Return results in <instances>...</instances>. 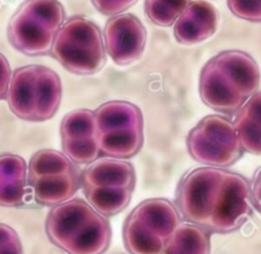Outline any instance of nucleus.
Returning <instances> with one entry per match:
<instances>
[{
    "instance_id": "1",
    "label": "nucleus",
    "mask_w": 261,
    "mask_h": 254,
    "mask_svg": "<svg viewBox=\"0 0 261 254\" xmlns=\"http://www.w3.org/2000/svg\"><path fill=\"white\" fill-rule=\"evenodd\" d=\"M256 62L241 51H225L205 65L200 77V94L206 106L224 113L242 108L258 89Z\"/></svg>"
},
{
    "instance_id": "2",
    "label": "nucleus",
    "mask_w": 261,
    "mask_h": 254,
    "mask_svg": "<svg viewBox=\"0 0 261 254\" xmlns=\"http://www.w3.org/2000/svg\"><path fill=\"white\" fill-rule=\"evenodd\" d=\"M45 230L50 240L68 254L105 253L112 240L109 220L80 199L54 207Z\"/></svg>"
},
{
    "instance_id": "3",
    "label": "nucleus",
    "mask_w": 261,
    "mask_h": 254,
    "mask_svg": "<svg viewBox=\"0 0 261 254\" xmlns=\"http://www.w3.org/2000/svg\"><path fill=\"white\" fill-rule=\"evenodd\" d=\"M6 97L11 111L19 118L46 121L56 114L60 107L61 80L44 66L23 67L13 73Z\"/></svg>"
},
{
    "instance_id": "4",
    "label": "nucleus",
    "mask_w": 261,
    "mask_h": 254,
    "mask_svg": "<svg viewBox=\"0 0 261 254\" xmlns=\"http://www.w3.org/2000/svg\"><path fill=\"white\" fill-rule=\"evenodd\" d=\"M135 181L133 166L115 158L95 160L82 174L87 200L105 217L114 216L128 206Z\"/></svg>"
},
{
    "instance_id": "5",
    "label": "nucleus",
    "mask_w": 261,
    "mask_h": 254,
    "mask_svg": "<svg viewBox=\"0 0 261 254\" xmlns=\"http://www.w3.org/2000/svg\"><path fill=\"white\" fill-rule=\"evenodd\" d=\"M96 140L100 154L125 159L136 155L143 145V116L135 105L113 100L94 111Z\"/></svg>"
},
{
    "instance_id": "6",
    "label": "nucleus",
    "mask_w": 261,
    "mask_h": 254,
    "mask_svg": "<svg viewBox=\"0 0 261 254\" xmlns=\"http://www.w3.org/2000/svg\"><path fill=\"white\" fill-rule=\"evenodd\" d=\"M64 19L65 11L58 0H27L9 22L8 39L24 54H46Z\"/></svg>"
},
{
    "instance_id": "7",
    "label": "nucleus",
    "mask_w": 261,
    "mask_h": 254,
    "mask_svg": "<svg viewBox=\"0 0 261 254\" xmlns=\"http://www.w3.org/2000/svg\"><path fill=\"white\" fill-rule=\"evenodd\" d=\"M181 224L174 205L151 199L138 205L123 227V240L131 254H161L166 241Z\"/></svg>"
},
{
    "instance_id": "8",
    "label": "nucleus",
    "mask_w": 261,
    "mask_h": 254,
    "mask_svg": "<svg viewBox=\"0 0 261 254\" xmlns=\"http://www.w3.org/2000/svg\"><path fill=\"white\" fill-rule=\"evenodd\" d=\"M52 54L70 72L90 74L106 63V52L98 27L83 18L70 19L57 33Z\"/></svg>"
},
{
    "instance_id": "9",
    "label": "nucleus",
    "mask_w": 261,
    "mask_h": 254,
    "mask_svg": "<svg viewBox=\"0 0 261 254\" xmlns=\"http://www.w3.org/2000/svg\"><path fill=\"white\" fill-rule=\"evenodd\" d=\"M187 143L194 159L211 166H230L243 154V147L233 123L220 115L203 118L191 130Z\"/></svg>"
},
{
    "instance_id": "10",
    "label": "nucleus",
    "mask_w": 261,
    "mask_h": 254,
    "mask_svg": "<svg viewBox=\"0 0 261 254\" xmlns=\"http://www.w3.org/2000/svg\"><path fill=\"white\" fill-rule=\"evenodd\" d=\"M224 173L199 168L185 176L177 191V206L188 221L207 228Z\"/></svg>"
},
{
    "instance_id": "11",
    "label": "nucleus",
    "mask_w": 261,
    "mask_h": 254,
    "mask_svg": "<svg viewBox=\"0 0 261 254\" xmlns=\"http://www.w3.org/2000/svg\"><path fill=\"white\" fill-rule=\"evenodd\" d=\"M251 206L248 182L239 174L225 171L207 228L218 234L238 230L249 217Z\"/></svg>"
},
{
    "instance_id": "12",
    "label": "nucleus",
    "mask_w": 261,
    "mask_h": 254,
    "mask_svg": "<svg viewBox=\"0 0 261 254\" xmlns=\"http://www.w3.org/2000/svg\"><path fill=\"white\" fill-rule=\"evenodd\" d=\"M61 138L64 153L75 163L90 164L100 155L96 140L94 112L77 109L62 120Z\"/></svg>"
},
{
    "instance_id": "13",
    "label": "nucleus",
    "mask_w": 261,
    "mask_h": 254,
    "mask_svg": "<svg viewBox=\"0 0 261 254\" xmlns=\"http://www.w3.org/2000/svg\"><path fill=\"white\" fill-rule=\"evenodd\" d=\"M106 48L114 63L128 65L139 59L146 43V30L132 14L111 19L105 29Z\"/></svg>"
},
{
    "instance_id": "14",
    "label": "nucleus",
    "mask_w": 261,
    "mask_h": 254,
    "mask_svg": "<svg viewBox=\"0 0 261 254\" xmlns=\"http://www.w3.org/2000/svg\"><path fill=\"white\" fill-rule=\"evenodd\" d=\"M32 190L28 183V167L15 154L0 155V206L19 207L31 200Z\"/></svg>"
},
{
    "instance_id": "15",
    "label": "nucleus",
    "mask_w": 261,
    "mask_h": 254,
    "mask_svg": "<svg viewBox=\"0 0 261 254\" xmlns=\"http://www.w3.org/2000/svg\"><path fill=\"white\" fill-rule=\"evenodd\" d=\"M218 16L215 8L205 1L188 4L174 27L176 39L182 44H196L210 38L217 30Z\"/></svg>"
},
{
    "instance_id": "16",
    "label": "nucleus",
    "mask_w": 261,
    "mask_h": 254,
    "mask_svg": "<svg viewBox=\"0 0 261 254\" xmlns=\"http://www.w3.org/2000/svg\"><path fill=\"white\" fill-rule=\"evenodd\" d=\"M28 183L38 204L53 207L74 197L82 187V174L79 170L72 173L38 177Z\"/></svg>"
},
{
    "instance_id": "17",
    "label": "nucleus",
    "mask_w": 261,
    "mask_h": 254,
    "mask_svg": "<svg viewBox=\"0 0 261 254\" xmlns=\"http://www.w3.org/2000/svg\"><path fill=\"white\" fill-rule=\"evenodd\" d=\"M206 228L195 223L180 224L165 243L161 254H210Z\"/></svg>"
},
{
    "instance_id": "18",
    "label": "nucleus",
    "mask_w": 261,
    "mask_h": 254,
    "mask_svg": "<svg viewBox=\"0 0 261 254\" xmlns=\"http://www.w3.org/2000/svg\"><path fill=\"white\" fill-rule=\"evenodd\" d=\"M75 171H79V168L66 154L52 149L41 150L35 153L30 160L28 181L42 176L66 174Z\"/></svg>"
},
{
    "instance_id": "19",
    "label": "nucleus",
    "mask_w": 261,
    "mask_h": 254,
    "mask_svg": "<svg viewBox=\"0 0 261 254\" xmlns=\"http://www.w3.org/2000/svg\"><path fill=\"white\" fill-rule=\"evenodd\" d=\"M189 0H145V13L159 26H170L184 12Z\"/></svg>"
},
{
    "instance_id": "20",
    "label": "nucleus",
    "mask_w": 261,
    "mask_h": 254,
    "mask_svg": "<svg viewBox=\"0 0 261 254\" xmlns=\"http://www.w3.org/2000/svg\"><path fill=\"white\" fill-rule=\"evenodd\" d=\"M233 125L243 150L254 155H261V126L239 113Z\"/></svg>"
},
{
    "instance_id": "21",
    "label": "nucleus",
    "mask_w": 261,
    "mask_h": 254,
    "mask_svg": "<svg viewBox=\"0 0 261 254\" xmlns=\"http://www.w3.org/2000/svg\"><path fill=\"white\" fill-rule=\"evenodd\" d=\"M227 5L237 17L261 22V0H227Z\"/></svg>"
},
{
    "instance_id": "22",
    "label": "nucleus",
    "mask_w": 261,
    "mask_h": 254,
    "mask_svg": "<svg viewBox=\"0 0 261 254\" xmlns=\"http://www.w3.org/2000/svg\"><path fill=\"white\" fill-rule=\"evenodd\" d=\"M0 254H23L17 233L4 223H0Z\"/></svg>"
},
{
    "instance_id": "23",
    "label": "nucleus",
    "mask_w": 261,
    "mask_h": 254,
    "mask_svg": "<svg viewBox=\"0 0 261 254\" xmlns=\"http://www.w3.org/2000/svg\"><path fill=\"white\" fill-rule=\"evenodd\" d=\"M137 0H93L95 8L105 15H116L132 6Z\"/></svg>"
},
{
    "instance_id": "24",
    "label": "nucleus",
    "mask_w": 261,
    "mask_h": 254,
    "mask_svg": "<svg viewBox=\"0 0 261 254\" xmlns=\"http://www.w3.org/2000/svg\"><path fill=\"white\" fill-rule=\"evenodd\" d=\"M239 114L261 126V91L253 94L240 109Z\"/></svg>"
},
{
    "instance_id": "25",
    "label": "nucleus",
    "mask_w": 261,
    "mask_h": 254,
    "mask_svg": "<svg viewBox=\"0 0 261 254\" xmlns=\"http://www.w3.org/2000/svg\"><path fill=\"white\" fill-rule=\"evenodd\" d=\"M11 70L8 61L0 53V100L7 96V92L10 85Z\"/></svg>"
},
{
    "instance_id": "26",
    "label": "nucleus",
    "mask_w": 261,
    "mask_h": 254,
    "mask_svg": "<svg viewBox=\"0 0 261 254\" xmlns=\"http://www.w3.org/2000/svg\"><path fill=\"white\" fill-rule=\"evenodd\" d=\"M251 196L255 208L261 213V170L255 176L251 190Z\"/></svg>"
}]
</instances>
